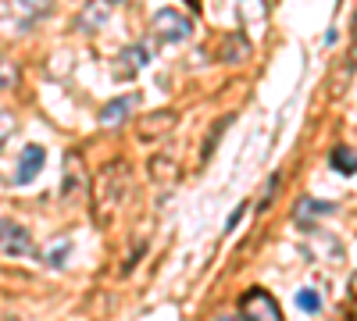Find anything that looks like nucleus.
Segmentation results:
<instances>
[{
  "instance_id": "obj_1",
  "label": "nucleus",
  "mask_w": 357,
  "mask_h": 321,
  "mask_svg": "<svg viewBox=\"0 0 357 321\" xmlns=\"http://www.w3.org/2000/svg\"><path fill=\"white\" fill-rule=\"evenodd\" d=\"M129 189V164L126 161H111L100 168L97 182H93V221L97 225H107L111 214L118 211V203H122Z\"/></svg>"
},
{
  "instance_id": "obj_13",
  "label": "nucleus",
  "mask_w": 357,
  "mask_h": 321,
  "mask_svg": "<svg viewBox=\"0 0 357 321\" xmlns=\"http://www.w3.org/2000/svg\"><path fill=\"white\" fill-rule=\"evenodd\" d=\"M225 125H232V114H229V118H222L211 132H207V139H204V147H200V164L207 161V157H211V150H215V143L222 139V132H225Z\"/></svg>"
},
{
  "instance_id": "obj_20",
  "label": "nucleus",
  "mask_w": 357,
  "mask_h": 321,
  "mask_svg": "<svg viewBox=\"0 0 357 321\" xmlns=\"http://www.w3.org/2000/svg\"><path fill=\"white\" fill-rule=\"evenodd\" d=\"M0 321H18V318H0Z\"/></svg>"
},
{
  "instance_id": "obj_7",
  "label": "nucleus",
  "mask_w": 357,
  "mask_h": 321,
  "mask_svg": "<svg viewBox=\"0 0 357 321\" xmlns=\"http://www.w3.org/2000/svg\"><path fill=\"white\" fill-rule=\"evenodd\" d=\"M336 208L333 203H321V200H311V196H304V200H296V211H293V221L296 225H314V221H321L325 214H333Z\"/></svg>"
},
{
  "instance_id": "obj_4",
  "label": "nucleus",
  "mask_w": 357,
  "mask_h": 321,
  "mask_svg": "<svg viewBox=\"0 0 357 321\" xmlns=\"http://www.w3.org/2000/svg\"><path fill=\"white\" fill-rule=\"evenodd\" d=\"M0 253H8V257H33L36 243H33V236H29L22 225L0 221Z\"/></svg>"
},
{
  "instance_id": "obj_16",
  "label": "nucleus",
  "mask_w": 357,
  "mask_h": 321,
  "mask_svg": "<svg viewBox=\"0 0 357 321\" xmlns=\"http://www.w3.org/2000/svg\"><path fill=\"white\" fill-rule=\"evenodd\" d=\"M225 43H229V50L222 54L225 61H236V57H247V50H250L243 36H225Z\"/></svg>"
},
{
  "instance_id": "obj_6",
  "label": "nucleus",
  "mask_w": 357,
  "mask_h": 321,
  "mask_svg": "<svg viewBox=\"0 0 357 321\" xmlns=\"http://www.w3.org/2000/svg\"><path fill=\"white\" fill-rule=\"evenodd\" d=\"M43 164H47V150L43 147H25L22 150V157H18V182H33L36 175L43 171Z\"/></svg>"
},
{
  "instance_id": "obj_5",
  "label": "nucleus",
  "mask_w": 357,
  "mask_h": 321,
  "mask_svg": "<svg viewBox=\"0 0 357 321\" xmlns=\"http://www.w3.org/2000/svg\"><path fill=\"white\" fill-rule=\"evenodd\" d=\"M175 122H178V114H175V111H151V114H143V118H139V129H136V136H139L143 143L165 139V136L175 129Z\"/></svg>"
},
{
  "instance_id": "obj_2",
  "label": "nucleus",
  "mask_w": 357,
  "mask_h": 321,
  "mask_svg": "<svg viewBox=\"0 0 357 321\" xmlns=\"http://www.w3.org/2000/svg\"><path fill=\"white\" fill-rule=\"evenodd\" d=\"M151 29L154 36L165 40V43H183L193 36V18L186 11H175V8H161L154 18H151Z\"/></svg>"
},
{
  "instance_id": "obj_3",
  "label": "nucleus",
  "mask_w": 357,
  "mask_h": 321,
  "mask_svg": "<svg viewBox=\"0 0 357 321\" xmlns=\"http://www.w3.org/2000/svg\"><path fill=\"white\" fill-rule=\"evenodd\" d=\"M240 314H243V321H282L279 304L264 289H247L240 297Z\"/></svg>"
},
{
  "instance_id": "obj_9",
  "label": "nucleus",
  "mask_w": 357,
  "mask_h": 321,
  "mask_svg": "<svg viewBox=\"0 0 357 321\" xmlns=\"http://www.w3.org/2000/svg\"><path fill=\"white\" fill-rule=\"evenodd\" d=\"M132 104H136L132 93H129V97H114V100H107V104L100 107V125H107V129L122 125V122H126V114L132 111Z\"/></svg>"
},
{
  "instance_id": "obj_12",
  "label": "nucleus",
  "mask_w": 357,
  "mask_h": 321,
  "mask_svg": "<svg viewBox=\"0 0 357 321\" xmlns=\"http://www.w3.org/2000/svg\"><path fill=\"white\" fill-rule=\"evenodd\" d=\"M79 22H82L86 29H100V25L107 22V4H86L82 15H79Z\"/></svg>"
},
{
  "instance_id": "obj_10",
  "label": "nucleus",
  "mask_w": 357,
  "mask_h": 321,
  "mask_svg": "<svg viewBox=\"0 0 357 321\" xmlns=\"http://www.w3.org/2000/svg\"><path fill=\"white\" fill-rule=\"evenodd\" d=\"M143 65H146V50H143V47H126L122 54H118L114 75H118V79H132Z\"/></svg>"
},
{
  "instance_id": "obj_15",
  "label": "nucleus",
  "mask_w": 357,
  "mask_h": 321,
  "mask_svg": "<svg viewBox=\"0 0 357 321\" xmlns=\"http://www.w3.org/2000/svg\"><path fill=\"white\" fill-rule=\"evenodd\" d=\"M296 307H301L304 314H318L321 311V300H318L314 289H301V293H296Z\"/></svg>"
},
{
  "instance_id": "obj_11",
  "label": "nucleus",
  "mask_w": 357,
  "mask_h": 321,
  "mask_svg": "<svg viewBox=\"0 0 357 321\" xmlns=\"http://www.w3.org/2000/svg\"><path fill=\"white\" fill-rule=\"evenodd\" d=\"M329 164H333L336 171H343V175H354V171H357V154H354L350 147H336V150L329 154Z\"/></svg>"
},
{
  "instance_id": "obj_21",
  "label": "nucleus",
  "mask_w": 357,
  "mask_h": 321,
  "mask_svg": "<svg viewBox=\"0 0 357 321\" xmlns=\"http://www.w3.org/2000/svg\"><path fill=\"white\" fill-rule=\"evenodd\" d=\"M190 4H193V8H197V0H190Z\"/></svg>"
},
{
  "instance_id": "obj_17",
  "label": "nucleus",
  "mask_w": 357,
  "mask_h": 321,
  "mask_svg": "<svg viewBox=\"0 0 357 321\" xmlns=\"http://www.w3.org/2000/svg\"><path fill=\"white\" fill-rule=\"evenodd\" d=\"M15 129H18L15 125V114L11 111H0V147H4V143L15 136Z\"/></svg>"
},
{
  "instance_id": "obj_19",
  "label": "nucleus",
  "mask_w": 357,
  "mask_h": 321,
  "mask_svg": "<svg viewBox=\"0 0 357 321\" xmlns=\"http://www.w3.org/2000/svg\"><path fill=\"white\" fill-rule=\"evenodd\" d=\"M65 250H68V240L61 236V240H57V246L50 250V260H54V265H61V260H65Z\"/></svg>"
},
{
  "instance_id": "obj_14",
  "label": "nucleus",
  "mask_w": 357,
  "mask_h": 321,
  "mask_svg": "<svg viewBox=\"0 0 357 321\" xmlns=\"http://www.w3.org/2000/svg\"><path fill=\"white\" fill-rule=\"evenodd\" d=\"M79 179H82V164H79V157H68V164H65V186H61V193H75V189H79Z\"/></svg>"
},
{
  "instance_id": "obj_18",
  "label": "nucleus",
  "mask_w": 357,
  "mask_h": 321,
  "mask_svg": "<svg viewBox=\"0 0 357 321\" xmlns=\"http://www.w3.org/2000/svg\"><path fill=\"white\" fill-rule=\"evenodd\" d=\"M22 8H25L29 15H47V11L54 8V0H22Z\"/></svg>"
},
{
  "instance_id": "obj_8",
  "label": "nucleus",
  "mask_w": 357,
  "mask_h": 321,
  "mask_svg": "<svg viewBox=\"0 0 357 321\" xmlns=\"http://www.w3.org/2000/svg\"><path fill=\"white\" fill-rule=\"evenodd\" d=\"M354 61H357V47L343 57V61L333 68V79H329V100H340L350 86V75H354Z\"/></svg>"
}]
</instances>
